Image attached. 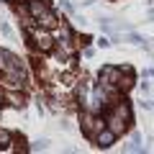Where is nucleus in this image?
Instances as JSON below:
<instances>
[{
    "label": "nucleus",
    "mask_w": 154,
    "mask_h": 154,
    "mask_svg": "<svg viewBox=\"0 0 154 154\" xmlns=\"http://www.w3.org/2000/svg\"><path fill=\"white\" fill-rule=\"evenodd\" d=\"M82 123H85V134H88L90 139H95V136H98V131H103V128H105V121H103V118L90 116V113L82 116Z\"/></svg>",
    "instance_id": "obj_1"
},
{
    "label": "nucleus",
    "mask_w": 154,
    "mask_h": 154,
    "mask_svg": "<svg viewBox=\"0 0 154 154\" xmlns=\"http://www.w3.org/2000/svg\"><path fill=\"white\" fill-rule=\"evenodd\" d=\"M118 77H121V69H118V67H103V72H100V85H103V88L116 90Z\"/></svg>",
    "instance_id": "obj_2"
},
{
    "label": "nucleus",
    "mask_w": 154,
    "mask_h": 154,
    "mask_svg": "<svg viewBox=\"0 0 154 154\" xmlns=\"http://www.w3.org/2000/svg\"><path fill=\"white\" fill-rule=\"evenodd\" d=\"M105 123H108V128H110V131H116V136H118V134L126 131V123H128V121H126V118H121L118 113H110Z\"/></svg>",
    "instance_id": "obj_3"
},
{
    "label": "nucleus",
    "mask_w": 154,
    "mask_h": 154,
    "mask_svg": "<svg viewBox=\"0 0 154 154\" xmlns=\"http://www.w3.org/2000/svg\"><path fill=\"white\" fill-rule=\"evenodd\" d=\"M33 41H36V49H41V51H49L54 46L51 44V36L46 33V28L44 31H33Z\"/></svg>",
    "instance_id": "obj_4"
},
{
    "label": "nucleus",
    "mask_w": 154,
    "mask_h": 154,
    "mask_svg": "<svg viewBox=\"0 0 154 154\" xmlns=\"http://www.w3.org/2000/svg\"><path fill=\"white\" fill-rule=\"evenodd\" d=\"M36 21H38V26H41V28H46V31H49V28H57V23H59V18H57L54 13L49 11V8H46V11L41 13V16H38Z\"/></svg>",
    "instance_id": "obj_5"
},
{
    "label": "nucleus",
    "mask_w": 154,
    "mask_h": 154,
    "mask_svg": "<svg viewBox=\"0 0 154 154\" xmlns=\"http://www.w3.org/2000/svg\"><path fill=\"white\" fill-rule=\"evenodd\" d=\"M113 141H116V131H110L108 126H105L103 131H98V136H95V144H98V146H103V149L110 146Z\"/></svg>",
    "instance_id": "obj_6"
},
{
    "label": "nucleus",
    "mask_w": 154,
    "mask_h": 154,
    "mask_svg": "<svg viewBox=\"0 0 154 154\" xmlns=\"http://www.w3.org/2000/svg\"><path fill=\"white\" fill-rule=\"evenodd\" d=\"M28 11H31L33 18H38L41 13L46 11V3H44V0H31V3H28Z\"/></svg>",
    "instance_id": "obj_7"
},
{
    "label": "nucleus",
    "mask_w": 154,
    "mask_h": 154,
    "mask_svg": "<svg viewBox=\"0 0 154 154\" xmlns=\"http://www.w3.org/2000/svg\"><path fill=\"white\" fill-rule=\"evenodd\" d=\"M11 144V134L8 131H0V146H8Z\"/></svg>",
    "instance_id": "obj_8"
},
{
    "label": "nucleus",
    "mask_w": 154,
    "mask_h": 154,
    "mask_svg": "<svg viewBox=\"0 0 154 154\" xmlns=\"http://www.w3.org/2000/svg\"><path fill=\"white\" fill-rule=\"evenodd\" d=\"M0 103H3V93H0Z\"/></svg>",
    "instance_id": "obj_9"
}]
</instances>
